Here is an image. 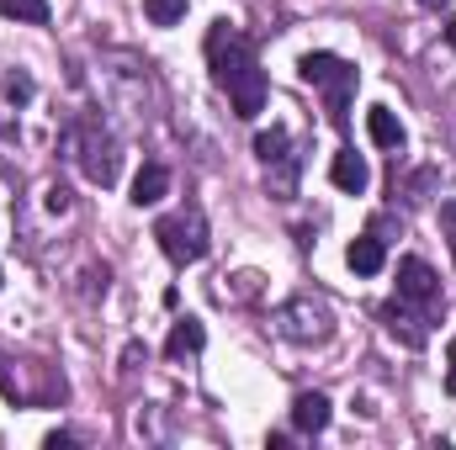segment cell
Listing matches in <instances>:
<instances>
[{"mask_svg": "<svg viewBox=\"0 0 456 450\" xmlns=\"http://www.w3.org/2000/svg\"><path fill=\"white\" fill-rule=\"evenodd\" d=\"M154 238H159V249H165L175 265H197V260H208V249H213V238H208V218H202L197 207L159 218V223H154Z\"/></svg>", "mask_w": 456, "mask_h": 450, "instance_id": "cell-1", "label": "cell"}, {"mask_svg": "<svg viewBox=\"0 0 456 450\" xmlns=\"http://www.w3.org/2000/svg\"><path fill=\"white\" fill-rule=\"evenodd\" d=\"M260 53H255V43L239 32V27H228V21H213V32H208V64H213V80L228 85L244 64H255Z\"/></svg>", "mask_w": 456, "mask_h": 450, "instance_id": "cell-2", "label": "cell"}, {"mask_svg": "<svg viewBox=\"0 0 456 450\" xmlns=\"http://www.w3.org/2000/svg\"><path fill=\"white\" fill-rule=\"evenodd\" d=\"M276 324H281V334L297 339V344H319V339H330V329H335V313L324 302H314V297H292L276 313Z\"/></svg>", "mask_w": 456, "mask_h": 450, "instance_id": "cell-3", "label": "cell"}, {"mask_svg": "<svg viewBox=\"0 0 456 450\" xmlns=\"http://www.w3.org/2000/svg\"><path fill=\"white\" fill-rule=\"evenodd\" d=\"M398 297L414 302L425 318L441 308V276L430 270V260H419V254H403L398 260Z\"/></svg>", "mask_w": 456, "mask_h": 450, "instance_id": "cell-4", "label": "cell"}, {"mask_svg": "<svg viewBox=\"0 0 456 450\" xmlns=\"http://www.w3.org/2000/svg\"><path fill=\"white\" fill-rule=\"evenodd\" d=\"M80 170H86V181L91 186H117V170H122V154H117V143L102 133V127H86V143H80Z\"/></svg>", "mask_w": 456, "mask_h": 450, "instance_id": "cell-5", "label": "cell"}, {"mask_svg": "<svg viewBox=\"0 0 456 450\" xmlns=\"http://www.w3.org/2000/svg\"><path fill=\"white\" fill-rule=\"evenodd\" d=\"M224 91H228L233 112L244 117V122L265 112V69H260V59H255V64H244V69H239V75H233V80L224 85Z\"/></svg>", "mask_w": 456, "mask_h": 450, "instance_id": "cell-6", "label": "cell"}, {"mask_svg": "<svg viewBox=\"0 0 456 450\" xmlns=\"http://www.w3.org/2000/svg\"><path fill=\"white\" fill-rule=\"evenodd\" d=\"M355 80H361L355 64H340V69L319 85V91H324V112H330V122H340V127H345V117H350V101H355Z\"/></svg>", "mask_w": 456, "mask_h": 450, "instance_id": "cell-7", "label": "cell"}, {"mask_svg": "<svg viewBox=\"0 0 456 450\" xmlns=\"http://www.w3.org/2000/svg\"><path fill=\"white\" fill-rule=\"evenodd\" d=\"M345 265H350L355 276H377V270L387 265V244L377 238V228H371V233H361V238H350V249H345Z\"/></svg>", "mask_w": 456, "mask_h": 450, "instance_id": "cell-8", "label": "cell"}, {"mask_svg": "<svg viewBox=\"0 0 456 450\" xmlns=\"http://www.w3.org/2000/svg\"><path fill=\"white\" fill-rule=\"evenodd\" d=\"M330 181L340 186L345 197H361V191L371 186V170H366V159H361L355 149H340V154H335V165H330Z\"/></svg>", "mask_w": 456, "mask_h": 450, "instance_id": "cell-9", "label": "cell"}, {"mask_svg": "<svg viewBox=\"0 0 456 450\" xmlns=\"http://www.w3.org/2000/svg\"><path fill=\"white\" fill-rule=\"evenodd\" d=\"M330 398L324 392H297V403H292V424L303 430V435H324L330 430Z\"/></svg>", "mask_w": 456, "mask_h": 450, "instance_id": "cell-10", "label": "cell"}, {"mask_svg": "<svg viewBox=\"0 0 456 450\" xmlns=\"http://www.w3.org/2000/svg\"><path fill=\"white\" fill-rule=\"evenodd\" d=\"M170 197V170L165 165H143L138 175H133V207H154V202H165Z\"/></svg>", "mask_w": 456, "mask_h": 450, "instance_id": "cell-11", "label": "cell"}, {"mask_svg": "<svg viewBox=\"0 0 456 450\" xmlns=\"http://www.w3.org/2000/svg\"><path fill=\"white\" fill-rule=\"evenodd\" d=\"M208 344V329H202V318H175V329L165 339V355L170 360H186V355H197Z\"/></svg>", "mask_w": 456, "mask_h": 450, "instance_id": "cell-12", "label": "cell"}, {"mask_svg": "<svg viewBox=\"0 0 456 450\" xmlns=\"http://www.w3.org/2000/svg\"><path fill=\"white\" fill-rule=\"evenodd\" d=\"M366 133H371L377 149H403V122L387 112V107H371L366 112Z\"/></svg>", "mask_w": 456, "mask_h": 450, "instance_id": "cell-13", "label": "cell"}, {"mask_svg": "<svg viewBox=\"0 0 456 450\" xmlns=\"http://www.w3.org/2000/svg\"><path fill=\"white\" fill-rule=\"evenodd\" d=\"M382 324H387V334H398L403 344H409V350H419V344H425V329H419V318H409V313H403V297L382 308Z\"/></svg>", "mask_w": 456, "mask_h": 450, "instance_id": "cell-14", "label": "cell"}, {"mask_svg": "<svg viewBox=\"0 0 456 450\" xmlns=\"http://www.w3.org/2000/svg\"><path fill=\"white\" fill-rule=\"evenodd\" d=\"M287 143H292V138H287V127H271V133H260V138H255V154H260L265 165H287V159H292V154H287Z\"/></svg>", "mask_w": 456, "mask_h": 450, "instance_id": "cell-15", "label": "cell"}, {"mask_svg": "<svg viewBox=\"0 0 456 450\" xmlns=\"http://www.w3.org/2000/svg\"><path fill=\"white\" fill-rule=\"evenodd\" d=\"M340 64H345V59H335V53H303V64H297V69H303V80H308V85H324Z\"/></svg>", "mask_w": 456, "mask_h": 450, "instance_id": "cell-16", "label": "cell"}, {"mask_svg": "<svg viewBox=\"0 0 456 450\" xmlns=\"http://www.w3.org/2000/svg\"><path fill=\"white\" fill-rule=\"evenodd\" d=\"M0 11L16 16V21H27V27H43L48 21V0H0Z\"/></svg>", "mask_w": 456, "mask_h": 450, "instance_id": "cell-17", "label": "cell"}, {"mask_svg": "<svg viewBox=\"0 0 456 450\" xmlns=\"http://www.w3.org/2000/svg\"><path fill=\"white\" fill-rule=\"evenodd\" d=\"M143 16H149L154 27H175V21L186 16V0H143Z\"/></svg>", "mask_w": 456, "mask_h": 450, "instance_id": "cell-18", "label": "cell"}, {"mask_svg": "<svg viewBox=\"0 0 456 450\" xmlns=\"http://www.w3.org/2000/svg\"><path fill=\"white\" fill-rule=\"evenodd\" d=\"M5 101L11 107H27L32 101V80L27 75H5Z\"/></svg>", "mask_w": 456, "mask_h": 450, "instance_id": "cell-19", "label": "cell"}, {"mask_svg": "<svg viewBox=\"0 0 456 450\" xmlns=\"http://www.w3.org/2000/svg\"><path fill=\"white\" fill-rule=\"evenodd\" d=\"M48 213H69V186H48Z\"/></svg>", "mask_w": 456, "mask_h": 450, "instance_id": "cell-20", "label": "cell"}, {"mask_svg": "<svg viewBox=\"0 0 456 450\" xmlns=\"http://www.w3.org/2000/svg\"><path fill=\"white\" fill-rule=\"evenodd\" d=\"M441 228H446V238L456 244V202H441Z\"/></svg>", "mask_w": 456, "mask_h": 450, "instance_id": "cell-21", "label": "cell"}, {"mask_svg": "<svg viewBox=\"0 0 456 450\" xmlns=\"http://www.w3.org/2000/svg\"><path fill=\"white\" fill-rule=\"evenodd\" d=\"M446 392L456 398V334H452V350H446Z\"/></svg>", "mask_w": 456, "mask_h": 450, "instance_id": "cell-22", "label": "cell"}, {"mask_svg": "<svg viewBox=\"0 0 456 450\" xmlns=\"http://www.w3.org/2000/svg\"><path fill=\"white\" fill-rule=\"evenodd\" d=\"M43 446H48V450H64V446H75V435H64V430H53V435H48Z\"/></svg>", "mask_w": 456, "mask_h": 450, "instance_id": "cell-23", "label": "cell"}, {"mask_svg": "<svg viewBox=\"0 0 456 450\" xmlns=\"http://www.w3.org/2000/svg\"><path fill=\"white\" fill-rule=\"evenodd\" d=\"M446 43H452V48H456V16H452V27H446Z\"/></svg>", "mask_w": 456, "mask_h": 450, "instance_id": "cell-24", "label": "cell"}, {"mask_svg": "<svg viewBox=\"0 0 456 450\" xmlns=\"http://www.w3.org/2000/svg\"><path fill=\"white\" fill-rule=\"evenodd\" d=\"M419 5H446V0H419Z\"/></svg>", "mask_w": 456, "mask_h": 450, "instance_id": "cell-25", "label": "cell"}, {"mask_svg": "<svg viewBox=\"0 0 456 450\" xmlns=\"http://www.w3.org/2000/svg\"><path fill=\"white\" fill-rule=\"evenodd\" d=\"M452 254H456V244H452Z\"/></svg>", "mask_w": 456, "mask_h": 450, "instance_id": "cell-26", "label": "cell"}, {"mask_svg": "<svg viewBox=\"0 0 456 450\" xmlns=\"http://www.w3.org/2000/svg\"><path fill=\"white\" fill-rule=\"evenodd\" d=\"M0 281H5V276H0Z\"/></svg>", "mask_w": 456, "mask_h": 450, "instance_id": "cell-27", "label": "cell"}]
</instances>
